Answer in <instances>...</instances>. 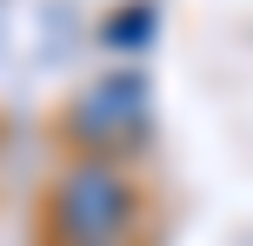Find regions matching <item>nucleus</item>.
Returning <instances> with one entry per match:
<instances>
[{
    "label": "nucleus",
    "instance_id": "1",
    "mask_svg": "<svg viewBox=\"0 0 253 246\" xmlns=\"http://www.w3.org/2000/svg\"><path fill=\"white\" fill-rule=\"evenodd\" d=\"M133 213H140V200H133V186H126V173L114 160L87 153L53 186V226H60V240H120L133 226Z\"/></svg>",
    "mask_w": 253,
    "mask_h": 246
},
{
    "label": "nucleus",
    "instance_id": "3",
    "mask_svg": "<svg viewBox=\"0 0 253 246\" xmlns=\"http://www.w3.org/2000/svg\"><path fill=\"white\" fill-rule=\"evenodd\" d=\"M153 20H160V13H153V0H133V7L126 13H114V20H107V47H147L153 40Z\"/></svg>",
    "mask_w": 253,
    "mask_h": 246
},
{
    "label": "nucleus",
    "instance_id": "4",
    "mask_svg": "<svg viewBox=\"0 0 253 246\" xmlns=\"http://www.w3.org/2000/svg\"><path fill=\"white\" fill-rule=\"evenodd\" d=\"M67 246H120V240H67Z\"/></svg>",
    "mask_w": 253,
    "mask_h": 246
},
{
    "label": "nucleus",
    "instance_id": "2",
    "mask_svg": "<svg viewBox=\"0 0 253 246\" xmlns=\"http://www.w3.org/2000/svg\"><path fill=\"white\" fill-rule=\"evenodd\" d=\"M147 127H153V100H147V80H140V73L93 80V87L74 100V113H67V133H74L93 160L133 153V146L147 140Z\"/></svg>",
    "mask_w": 253,
    "mask_h": 246
}]
</instances>
